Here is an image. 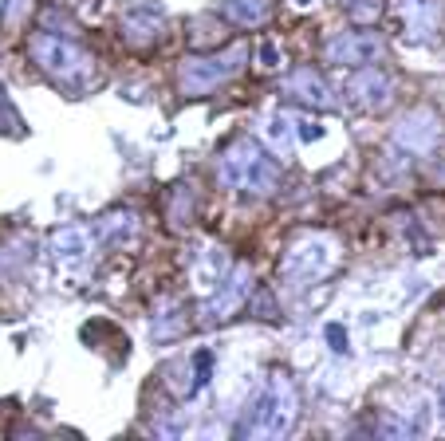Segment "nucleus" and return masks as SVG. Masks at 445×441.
<instances>
[{
	"instance_id": "f257e3e1",
	"label": "nucleus",
	"mask_w": 445,
	"mask_h": 441,
	"mask_svg": "<svg viewBox=\"0 0 445 441\" xmlns=\"http://www.w3.org/2000/svg\"><path fill=\"white\" fill-rule=\"evenodd\" d=\"M28 51H32L36 67H40L55 87H64V91H71V94H87L99 83L95 55L83 51L79 44H71V40H60V36H51V32H36L32 40H28Z\"/></svg>"
},
{
	"instance_id": "f03ea898",
	"label": "nucleus",
	"mask_w": 445,
	"mask_h": 441,
	"mask_svg": "<svg viewBox=\"0 0 445 441\" xmlns=\"http://www.w3.org/2000/svg\"><path fill=\"white\" fill-rule=\"evenodd\" d=\"M217 177L233 193H244V197H268L280 186V170L253 138H237L225 146L221 162H217Z\"/></svg>"
},
{
	"instance_id": "7ed1b4c3",
	"label": "nucleus",
	"mask_w": 445,
	"mask_h": 441,
	"mask_svg": "<svg viewBox=\"0 0 445 441\" xmlns=\"http://www.w3.org/2000/svg\"><path fill=\"white\" fill-rule=\"evenodd\" d=\"M292 425H296V390H292L288 375H268L260 398L237 425V433L240 438H284Z\"/></svg>"
},
{
	"instance_id": "20e7f679",
	"label": "nucleus",
	"mask_w": 445,
	"mask_h": 441,
	"mask_svg": "<svg viewBox=\"0 0 445 441\" xmlns=\"http://www.w3.org/2000/svg\"><path fill=\"white\" fill-rule=\"evenodd\" d=\"M244 60H249V47L244 44H233V47H225V51H209V55H186V60L177 63V87H181V94H190V99L209 94L237 75L240 67H244Z\"/></svg>"
},
{
	"instance_id": "39448f33",
	"label": "nucleus",
	"mask_w": 445,
	"mask_h": 441,
	"mask_svg": "<svg viewBox=\"0 0 445 441\" xmlns=\"http://www.w3.org/2000/svg\"><path fill=\"white\" fill-rule=\"evenodd\" d=\"M335 260H339V249H335L331 236L307 233L296 244H288V252L280 256V276L288 284H296V288H307V284L323 280L335 268Z\"/></svg>"
},
{
	"instance_id": "423d86ee",
	"label": "nucleus",
	"mask_w": 445,
	"mask_h": 441,
	"mask_svg": "<svg viewBox=\"0 0 445 441\" xmlns=\"http://www.w3.org/2000/svg\"><path fill=\"white\" fill-rule=\"evenodd\" d=\"M386 55V40L382 32H370V28H351V32H335L327 36L323 44V60L327 63H339V67H370Z\"/></svg>"
},
{
	"instance_id": "0eeeda50",
	"label": "nucleus",
	"mask_w": 445,
	"mask_h": 441,
	"mask_svg": "<svg viewBox=\"0 0 445 441\" xmlns=\"http://www.w3.org/2000/svg\"><path fill=\"white\" fill-rule=\"evenodd\" d=\"M249 292H253V272H249V264H237L221 284H217V288H213V292H209L205 299H201V323L229 319V315H233L240 303L249 299Z\"/></svg>"
},
{
	"instance_id": "6e6552de",
	"label": "nucleus",
	"mask_w": 445,
	"mask_h": 441,
	"mask_svg": "<svg viewBox=\"0 0 445 441\" xmlns=\"http://www.w3.org/2000/svg\"><path fill=\"white\" fill-rule=\"evenodd\" d=\"M347 103H355L359 110H386L394 103V79L386 75L382 67H355V75L347 79Z\"/></svg>"
},
{
	"instance_id": "1a4fd4ad",
	"label": "nucleus",
	"mask_w": 445,
	"mask_h": 441,
	"mask_svg": "<svg viewBox=\"0 0 445 441\" xmlns=\"http://www.w3.org/2000/svg\"><path fill=\"white\" fill-rule=\"evenodd\" d=\"M442 0H398V20H402V36L414 44H426L442 32Z\"/></svg>"
},
{
	"instance_id": "9d476101",
	"label": "nucleus",
	"mask_w": 445,
	"mask_h": 441,
	"mask_svg": "<svg viewBox=\"0 0 445 441\" xmlns=\"http://www.w3.org/2000/svg\"><path fill=\"white\" fill-rule=\"evenodd\" d=\"M437 134H442V123H437V114L429 107L410 110V114L394 126V142L402 150H410V154H429L433 142H437Z\"/></svg>"
},
{
	"instance_id": "9b49d317",
	"label": "nucleus",
	"mask_w": 445,
	"mask_h": 441,
	"mask_svg": "<svg viewBox=\"0 0 445 441\" xmlns=\"http://www.w3.org/2000/svg\"><path fill=\"white\" fill-rule=\"evenodd\" d=\"M162 32H166V16H162L158 8H146V4L123 12V20H118V36H123L130 47L162 44Z\"/></svg>"
},
{
	"instance_id": "f8f14e48",
	"label": "nucleus",
	"mask_w": 445,
	"mask_h": 441,
	"mask_svg": "<svg viewBox=\"0 0 445 441\" xmlns=\"http://www.w3.org/2000/svg\"><path fill=\"white\" fill-rule=\"evenodd\" d=\"M284 94H288V99H296V103H303V107H316V110L335 107L331 87L323 83V75H319L316 67H296V71H288Z\"/></svg>"
},
{
	"instance_id": "ddd939ff",
	"label": "nucleus",
	"mask_w": 445,
	"mask_h": 441,
	"mask_svg": "<svg viewBox=\"0 0 445 441\" xmlns=\"http://www.w3.org/2000/svg\"><path fill=\"white\" fill-rule=\"evenodd\" d=\"M51 252H55L60 264H79L83 256L91 252V233L79 229V225H67V229H60L51 236Z\"/></svg>"
},
{
	"instance_id": "4468645a",
	"label": "nucleus",
	"mask_w": 445,
	"mask_h": 441,
	"mask_svg": "<svg viewBox=\"0 0 445 441\" xmlns=\"http://www.w3.org/2000/svg\"><path fill=\"white\" fill-rule=\"evenodd\" d=\"M186 307H181V299H162L158 303V312H154V339L158 343H170V339H177L181 331H186Z\"/></svg>"
},
{
	"instance_id": "2eb2a0df",
	"label": "nucleus",
	"mask_w": 445,
	"mask_h": 441,
	"mask_svg": "<svg viewBox=\"0 0 445 441\" xmlns=\"http://www.w3.org/2000/svg\"><path fill=\"white\" fill-rule=\"evenodd\" d=\"M260 134H264V142H268L276 154H292V142H296V130H292V118H288L284 110H272V114H264L260 118Z\"/></svg>"
},
{
	"instance_id": "dca6fc26",
	"label": "nucleus",
	"mask_w": 445,
	"mask_h": 441,
	"mask_svg": "<svg viewBox=\"0 0 445 441\" xmlns=\"http://www.w3.org/2000/svg\"><path fill=\"white\" fill-rule=\"evenodd\" d=\"M221 12L240 28H260L268 20V0H221Z\"/></svg>"
},
{
	"instance_id": "f3484780",
	"label": "nucleus",
	"mask_w": 445,
	"mask_h": 441,
	"mask_svg": "<svg viewBox=\"0 0 445 441\" xmlns=\"http://www.w3.org/2000/svg\"><path fill=\"white\" fill-rule=\"evenodd\" d=\"M99 236L107 244H127V240L138 236V217L134 213H107V217L99 220Z\"/></svg>"
},
{
	"instance_id": "a211bd4d",
	"label": "nucleus",
	"mask_w": 445,
	"mask_h": 441,
	"mask_svg": "<svg viewBox=\"0 0 445 441\" xmlns=\"http://www.w3.org/2000/svg\"><path fill=\"white\" fill-rule=\"evenodd\" d=\"M343 12L351 20H359V24H370V20H379L382 0H343Z\"/></svg>"
},
{
	"instance_id": "6ab92c4d",
	"label": "nucleus",
	"mask_w": 445,
	"mask_h": 441,
	"mask_svg": "<svg viewBox=\"0 0 445 441\" xmlns=\"http://www.w3.org/2000/svg\"><path fill=\"white\" fill-rule=\"evenodd\" d=\"M32 4L36 0H0V20L4 24H20V20L32 16Z\"/></svg>"
},
{
	"instance_id": "aec40b11",
	"label": "nucleus",
	"mask_w": 445,
	"mask_h": 441,
	"mask_svg": "<svg viewBox=\"0 0 445 441\" xmlns=\"http://www.w3.org/2000/svg\"><path fill=\"white\" fill-rule=\"evenodd\" d=\"M323 335H327V343H331V351H339V355H343V351L351 346L347 327H343V323H327V331H323Z\"/></svg>"
},
{
	"instance_id": "412c9836",
	"label": "nucleus",
	"mask_w": 445,
	"mask_h": 441,
	"mask_svg": "<svg viewBox=\"0 0 445 441\" xmlns=\"http://www.w3.org/2000/svg\"><path fill=\"white\" fill-rule=\"evenodd\" d=\"M174 197H177V205H174V213H170V217H174V225H186V209L193 213V197H190V189H177Z\"/></svg>"
},
{
	"instance_id": "4be33fe9",
	"label": "nucleus",
	"mask_w": 445,
	"mask_h": 441,
	"mask_svg": "<svg viewBox=\"0 0 445 441\" xmlns=\"http://www.w3.org/2000/svg\"><path fill=\"white\" fill-rule=\"evenodd\" d=\"M260 63H264V67H280V47L272 44V40L260 44Z\"/></svg>"
},
{
	"instance_id": "5701e85b",
	"label": "nucleus",
	"mask_w": 445,
	"mask_h": 441,
	"mask_svg": "<svg viewBox=\"0 0 445 441\" xmlns=\"http://www.w3.org/2000/svg\"><path fill=\"white\" fill-rule=\"evenodd\" d=\"M319 134H323V126H316V123H300V138H319Z\"/></svg>"
},
{
	"instance_id": "b1692460",
	"label": "nucleus",
	"mask_w": 445,
	"mask_h": 441,
	"mask_svg": "<svg viewBox=\"0 0 445 441\" xmlns=\"http://www.w3.org/2000/svg\"><path fill=\"white\" fill-rule=\"evenodd\" d=\"M437 402H442V418H445V382H442V394H437Z\"/></svg>"
},
{
	"instance_id": "393cba45",
	"label": "nucleus",
	"mask_w": 445,
	"mask_h": 441,
	"mask_svg": "<svg viewBox=\"0 0 445 441\" xmlns=\"http://www.w3.org/2000/svg\"><path fill=\"white\" fill-rule=\"evenodd\" d=\"M296 4H300V8H307V4H316V0H296Z\"/></svg>"
}]
</instances>
